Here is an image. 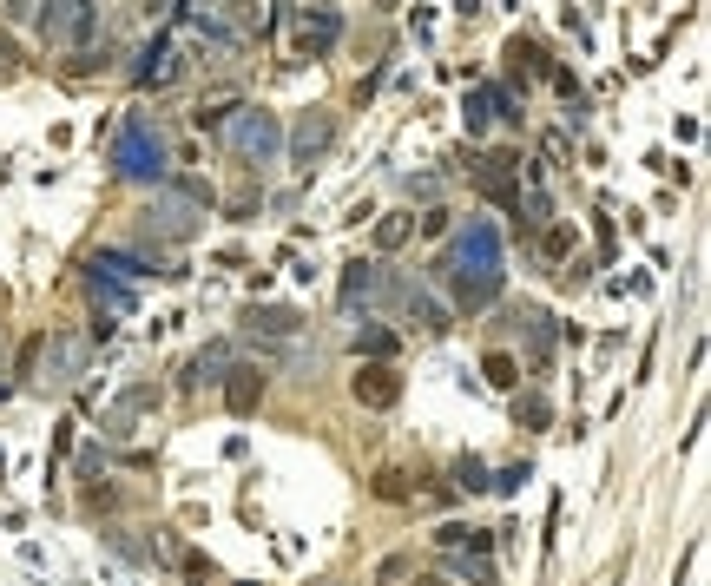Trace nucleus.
I'll return each instance as SVG.
<instances>
[{
    "mask_svg": "<svg viewBox=\"0 0 711 586\" xmlns=\"http://www.w3.org/2000/svg\"><path fill=\"white\" fill-rule=\"evenodd\" d=\"M165 165H172V152H165V139H158L152 119H126L119 126V139H112V172L132 178V185H165Z\"/></svg>",
    "mask_w": 711,
    "mask_h": 586,
    "instance_id": "f257e3e1",
    "label": "nucleus"
},
{
    "mask_svg": "<svg viewBox=\"0 0 711 586\" xmlns=\"http://www.w3.org/2000/svg\"><path fill=\"white\" fill-rule=\"evenodd\" d=\"M218 139L231 145V159H237V165H251V172H257V165H270L277 152H284V119H277L270 106H237V112H231V126H224Z\"/></svg>",
    "mask_w": 711,
    "mask_h": 586,
    "instance_id": "f03ea898",
    "label": "nucleus"
},
{
    "mask_svg": "<svg viewBox=\"0 0 711 586\" xmlns=\"http://www.w3.org/2000/svg\"><path fill=\"white\" fill-rule=\"evenodd\" d=\"M139 231L152 244H191L198 231H205V205H191L178 185H158L152 205H145V218H139Z\"/></svg>",
    "mask_w": 711,
    "mask_h": 586,
    "instance_id": "7ed1b4c3",
    "label": "nucleus"
},
{
    "mask_svg": "<svg viewBox=\"0 0 711 586\" xmlns=\"http://www.w3.org/2000/svg\"><path fill=\"white\" fill-rule=\"evenodd\" d=\"M336 40H343V7H330V0L290 7V53L297 60H323Z\"/></svg>",
    "mask_w": 711,
    "mask_h": 586,
    "instance_id": "20e7f679",
    "label": "nucleus"
},
{
    "mask_svg": "<svg viewBox=\"0 0 711 586\" xmlns=\"http://www.w3.org/2000/svg\"><path fill=\"white\" fill-rule=\"evenodd\" d=\"M336 132H343V119H336L330 106H310V112H297V119H290V132H284V152L303 165V172H310V165H323V159H330Z\"/></svg>",
    "mask_w": 711,
    "mask_h": 586,
    "instance_id": "39448f33",
    "label": "nucleus"
},
{
    "mask_svg": "<svg viewBox=\"0 0 711 586\" xmlns=\"http://www.w3.org/2000/svg\"><path fill=\"white\" fill-rule=\"evenodd\" d=\"M455 270H501V231L488 218H468V231L455 238Z\"/></svg>",
    "mask_w": 711,
    "mask_h": 586,
    "instance_id": "423d86ee",
    "label": "nucleus"
},
{
    "mask_svg": "<svg viewBox=\"0 0 711 586\" xmlns=\"http://www.w3.org/2000/svg\"><path fill=\"white\" fill-rule=\"evenodd\" d=\"M349 396L363 402V409H395V402H402V376H395L389 363H363L349 376Z\"/></svg>",
    "mask_w": 711,
    "mask_h": 586,
    "instance_id": "0eeeda50",
    "label": "nucleus"
},
{
    "mask_svg": "<svg viewBox=\"0 0 711 586\" xmlns=\"http://www.w3.org/2000/svg\"><path fill=\"white\" fill-rule=\"evenodd\" d=\"M455 270V264H448ZM501 284H507V270H455V310H488V303H501Z\"/></svg>",
    "mask_w": 711,
    "mask_h": 586,
    "instance_id": "6e6552de",
    "label": "nucleus"
},
{
    "mask_svg": "<svg viewBox=\"0 0 711 586\" xmlns=\"http://www.w3.org/2000/svg\"><path fill=\"white\" fill-rule=\"evenodd\" d=\"M507 323H514V330H521V343L527 349H534V363H547V356H553V317H547V310H540V303H507Z\"/></svg>",
    "mask_w": 711,
    "mask_h": 586,
    "instance_id": "1a4fd4ad",
    "label": "nucleus"
},
{
    "mask_svg": "<svg viewBox=\"0 0 711 586\" xmlns=\"http://www.w3.org/2000/svg\"><path fill=\"white\" fill-rule=\"evenodd\" d=\"M218 389H224V409H231V415H251L257 402H264L270 376H264V369H251V363H231V376H224Z\"/></svg>",
    "mask_w": 711,
    "mask_h": 586,
    "instance_id": "9d476101",
    "label": "nucleus"
},
{
    "mask_svg": "<svg viewBox=\"0 0 711 586\" xmlns=\"http://www.w3.org/2000/svg\"><path fill=\"white\" fill-rule=\"evenodd\" d=\"M205 20H218L237 40H244V33H264V7H257V0H205Z\"/></svg>",
    "mask_w": 711,
    "mask_h": 586,
    "instance_id": "9b49d317",
    "label": "nucleus"
},
{
    "mask_svg": "<svg viewBox=\"0 0 711 586\" xmlns=\"http://www.w3.org/2000/svg\"><path fill=\"white\" fill-rule=\"evenodd\" d=\"M244 330L251 336H297L303 310H290V303H251V310H244Z\"/></svg>",
    "mask_w": 711,
    "mask_h": 586,
    "instance_id": "f8f14e48",
    "label": "nucleus"
},
{
    "mask_svg": "<svg viewBox=\"0 0 711 586\" xmlns=\"http://www.w3.org/2000/svg\"><path fill=\"white\" fill-rule=\"evenodd\" d=\"M172 80H178V53L165 47V40L139 47V66H132V86H172Z\"/></svg>",
    "mask_w": 711,
    "mask_h": 586,
    "instance_id": "ddd939ff",
    "label": "nucleus"
},
{
    "mask_svg": "<svg viewBox=\"0 0 711 586\" xmlns=\"http://www.w3.org/2000/svg\"><path fill=\"white\" fill-rule=\"evenodd\" d=\"M231 363H237V343H224V336H218V343H205L198 356H191L185 382H191V389H198V382H224V376H231Z\"/></svg>",
    "mask_w": 711,
    "mask_h": 586,
    "instance_id": "4468645a",
    "label": "nucleus"
},
{
    "mask_svg": "<svg viewBox=\"0 0 711 586\" xmlns=\"http://www.w3.org/2000/svg\"><path fill=\"white\" fill-rule=\"evenodd\" d=\"M47 349H53V376H40V382H53V389L86 369V343H79V336H47Z\"/></svg>",
    "mask_w": 711,
    "mask_h": 586,
    "instance_id": "2eb2a0df",
    "label": "nucleus"
},
{
    "mask_svg": "<svg viewBox=\"0 0 711 586\" xmlns=\"http://www.w3.org/2000/svg\"><path fill=\"white\" fill-rule=\"evenodd\" d=\"M86 270H106V277H119V284H139V277H152V264H145L139 251H112V244H106V251H93V264H86Z\"/></svg>",
    "mask_w": 711,
    "mask_h": 586,
    "instance_id": "dca6fc26",
    "label": "nucleus"
},
{
    "mask_svg": "<svg viewBox=\"0 0 711 586\" xmlns=\"http://www.w3.org/2000/svg\"><path fill=\"white\" fill-rule=\"evenodd\" d=\"M86 290H93V303H106V317H126L132 310V284H119L106 270H86Z\"/></svg>",
    "mask_w": 711,
    "mask_h": 586,
    "instance_id": "f3484780",
    "label": "nucleus"
},
{
    "mask_svg": "<svg viewBox=\"0 0 711 586\" xmlns=\"http://www.w3.org/2000/svg\"><path fill=\"white\" fill-rule=\"evenodd\" d=\"M402 303H409V317H415V330H422V336H448V330H455V323H448V310L428 297V290H409Z\"/></svg>",
    "mask_w": 711,
    "mask_h": 586,
    "instance_id": "a211bd4d",
    "label": "nucleus"
},
{
    "mask_svg": "<svg viewBox=\"0 0 711 586\" xmlns=\"http://www.w3.org/2000/svg\"><path fill=\"white\" fill-rule=\"evenodd\" d=\"M99 540H106V547H112L119 560H132V567H152V560H158V547H152V540H139L132 527H106Z\"/></svg>",
    "mask_w": 711,
    "mask_h": 586,
    "instance_id": "6ab92c4d",
    "label": "nucleus"
},
{
    "mask_svg": "<svg viewBox=\"0 0 711 586\" xmlns=\"http://www.w3.org/2000/svg\"><path fill=\"white\" fill-rule=\"evenodd\" d=\"M369 290H376V264L369 257H356V264H343V284H336V297L356 310V303H369Z\"/></svg>",
    "mask_w": 711,
    "mask_h": 586,
    "instance_id": "aec40b11",
    "label": "nucleus"
},
{
    "mask_svg": "<svg viewBox=\"0 0 711 586\" xmlns=\"http://www.w3.org/2000/svg\"><path fill=\"white\" fill-rule=\"evenodd\" d=\"M356 356H369V363H389L395 356V330H382V323H356Z\"/></svg>",
    "mask_w": 711,
    "mask_h": 586,
    "instance_id": "412c9836",
    "label": "nucleus"
},
{
    "mask_svg": "<svg viewBox=\"0 0 711 586\" xmlns=\"http://www.w3.org/2000/svg\"><path fill=\"white\" fill-rule=\"evenodd\" d=\"M79 0H40L33 7V27H40V40H66V20H73Z\"/></svg>",
    "mask_w": 711,
    "mask_h": 586,
    "instance_id": "4be33fe9",
    "label": "nucleus"
},
{
    "mask_svg": "<svg viewBox=\"0 0 711 586\" xmlns=\"http://www.w3.org/2000/svg\"><path fill=\"white\" fill-rule=\"evenodd\" d=\"M514 428H553V402L540 396V389H514Z\"/></svg>",
    "mask_w": 711,
    "mask_h": 586,
    "instance_id": "5701e85b",
    "label": "nucleus"
},
{
    "mask_svg": "<svg viewBox=\"0 0 711 586\" xmlns=\"http://www.w3.org/2000/svg\"><path fill=\"white\" fill-rule=\"evenodd\" d=\"M481 376H488L494 389H507V396H514V389H521V363H514V356H507V349H488V356H481Z\"/></svg>",
    "mask_w": 711,
    "mask_h": 586,
    "instance_id": "b1692460",
    "label": "nucleus"
},
{
    "mask_svg": "<svg viewBox=\"0 0 711 586\" xmlns=\"http://www.w3.org/2000/svg\"><path fill=\"white\" fill-rule=\"evenodd\" d=\"M409 231H415L409 211H382V218H376V251H402V244H409Z\"/></svg>",
    "mask_w": 711,
    "mask_h": 586,
    "instance_id": "393cba45",
    "label": "nucleus"
},
{
    "mask_svg": "<svg viewBox=\"0 0 711 586\" xmlns=\"http://www.w3.org/2000/svg\"><path fill=\"white\" fill-rule=\"evenodd\" d=\"M93 33H99V7H93V0H79L73 20H66V40H73V53H86V40H93Z\"/></svg>",
    "mask_w": 711,
    "mask_h": 586,
    "instance_id": "a878e982",
    "label": "nucleus"
},
{
    "mask_svg": "<svg viewBox=\"0 0 711 586\" xmlns=\"http://www.w3.org/2000/svg\"><path fill=\"white\" fill-rule=\"evenodd\" d=\"M40 363H47V330H33L27 343H20V382H40Z\"/></svg>",
    "mask_w": 711,
    "mask_h": 586,
    "instance_id": "bb28decb",
    "label": "nucleus"
},
{
    "mask_svg": "<svg viewBox=\"0 0 711 586\" xmlns=\"http://www.w3.org/2000/svg\"><path fill=\"white\" fill-rule=\"evenodd\" d=\"M231 112H237V99H211V106L191 112V126H198V132H224V126H231Z\"/></svg>",
    "mask_w": 711,
    "mask_h": 586,
    "instance_id": "cd10ccee",
    "label": "nucleus"
},
{
    "mask_svg": "<svg viewBox=\"0 0 711 586\" xmlns=\"http://www.w3.org/2000/svg\"><path fill=\"white\" fill-rule=\"evenodd\" d=\"M455 488L488 494V461H481V455H461V461H455Z\"/></svg>",
    "mask_w": 711,
    "mask_h": 586,
    "instance_id": "c85d7f7f",
    "label": "nucleus"
},
{
    "mask_svg": "<svg viewBox=\"0 0 711 586\" xmlns=\"http://www.w3.org/2000/svg\"><path fill=\"white\" fill-rule=\"evenodd\" d=\"M527 481H534V461H514V468H501V475H488L494 494H521Z\"/></svg>",
    "mask_w": 711,
    "mask_h": 586,
    "instance_id": "c756f323",
    "label": "nucleus"
},
{
    "mask_svg": "<svg viewBox=\"0 0 711 586\" xmlns=\"http://www.w3.org/2000/svg\"><path fill=\"white\" fill-rule=\"evenodd\" d=\"M158 402H165V396H158L152 382H132V389H126V402H119V409H126V415H158Z\"/></svg>",
    "mask_w": 711,
    "mask_h": 586,
    "instance_id": "7c9ffc66",
    "label": "nucleus"
},
{
    "mask_svg": "<svg viewBox=\"0 0 711 586\" xmlns=\"http://www.w3.org/2000/svg\"><path fill=\"white\" fill-rule=\"evenodd\" d=\"M376 501H409V475H402V468H382V475H376Z\"/></svg>",
    "mask_w": 711,
    "mask_h": 586,
    "instance_id": "2f4dec72",
    "label": "nucleus"
},
{
    "mask_svg": "<svg viewBox=\"0 0 711 586\" xmlns=\"http://www.w3.org/2000/svg\"><path fill=\"white\" fill-rule=\"evenodd\" d=\"M540 251H547L553 264H560V257L573 251V231H560V224H553V231H540Z\"/></svg>",
    "mask_w": 711,
    "mask_h": 586,
    "instance_id": "473e14b6",
    "label": "nucleus"
},
{
    "mask_svg": "<svg viewBox=\"0 0 711 586\" xmlns=\"http://www.w3.org/2000/svg\"><path fill=\"white\" fill-rule=\"evenodd\" d=\"M86 507H119V488L112 481H86Z\"/></svg>",
    "mask_w": 711,
    "mask_h": 586,
    "instance_id": "72a5a7b5",
    "label": "nucleus"
},
{
    "mask_svg": "<svg viewBox=\"0 0 711 586\" xmlns=\"http://www.w3.org/2000/svg\"><path fill=\"white\" fill-rule=\"evenodd\" d=\"M106 435H112V442H126V435H132V415L112 409V415H106Z\"/></svg>",
    "mask_w": 711,
    "mask_h": 586,
    "instance_id": "f704fd0d",
    "label": "nucleus"
},
{
    "mask_svg": "<svg viewBox=\"0 0 711 586\" xmlns=\"http://www.w3.org/2000/svg\"><path fill=\"white\" fill-rule=\"evenodd\" d=\"M33 7H40V0H7V14H14V20H20V14H33Z\"/></svg>",
    "mask_w": 711,
    "mask_h": 586,
    "instance_id": "c9c22d12",
    "label": "nucleus"
},
{
    "mask_svg": "<svg viewBox=\"0 0 711 586\" xmlns=\"http://www.w3.org/2000/svg\"><path fill=\"white\" fill-rule=\"evenodd\" d=\"M455 14H461V20H474V14H481V0H455Z\"/></svg>",
    "mask_w": 711,
    "mask_h": 586,
    "instance_id": "e433bc0d",
    "label": "nucleus"
}]
</instances>
